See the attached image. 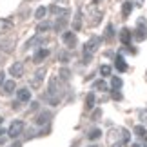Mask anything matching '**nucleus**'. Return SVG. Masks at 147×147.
I'll list each match as a JSON object with an SVG mask.
<instances>
[{
	"label": "nucleus",
	"mask_w": 147,
	"mask_h": 147,
	"mask_svg": "<svg viewBox=\"0 0 147 147\" xmlns=\"http://www.w3.org/2000/svg\"><path fill=\"white\" fill-rule=\"evenodd\" d=\"M100 116H102V111H100V109H96V111H94V115H93V118L96 120V118H100Z\"/></svg>",
	"instance_id": "obj_36"
},
{
	"label": "nucleus",
	"mask_w": 147,
	"mask_h": 147,
	"mask_svg": "<svg viewBox=\"0 0 147 147\" xmlns=\"http://www.w3.org/2000/svg\"><path fill=\"white\" fill-rule=\"evenodd\" d=\"M60 60L62 62H67V60H69V55H67V53H62L60 55Z\"/></svg>",
	"instance_id": "obj_35"
},
{
	"label": "nucleus",
	"mask_w": 147,
	"mask_h": 147,
	"mask_svg": "<svg viewBox=\"0 0 147 147\" xmlns=\"http://www.w3.org/2000/svg\"><path fill=\"white\" fill-rule=\"evenodd\" d=\"M11 27H13V22H11V20H7V18H0V35L7 33Z\"/></svg>",
	"instance_id": "obj_14"
},
{
	"label": "nucleus",
	"mask_w": 147,
	"mask_h": 147,
	"mask_svg": "<svg viewBox=\"0 0 147 147\" xmlns=\"http://www.w3.org/2000/svg\"><path fill=\"white\" fill-rule=\"evenodd\" d=\"M134 38L140 42H144L145 38H147V24H145V18H140L138 20V29L136 33H134Z\"/></svg>",
	"instance_id": "obj_5"
},
{
	"label": "nucleus",
	"mask_w": 147,
	"mask_h": 147,
	"mask_svg": "<svg viewBox=\"0 0 147 147\" xmlns=\"http://www.w3.org/2000/svg\"><path fill=\"white\" fill-rule=\"evenodd\" d=\"M131 11H133V2L122 4V15H123V16H129V15H131Z\"/></svg>",
	"instance_id": "obj_19"
},
{
	"label": "nucleus",
	"mask_w": 147,
	"mask_h": 147,
	"mask_svg": "<svg viewBox=\"0 0 147 147\" xmlns=\"http://www.w3.org/2000/svg\"><path fill=\"white\" fill-rule=\"evenodd\" d=\"M16 89V84H15V80H7V82H4V86H2V91H4V94H11Z\"/></svg>",
	"instance_id": "obj_15"
},
{
	"label": "nucleus",
	"mask_w": 147,
	"mask_h": 147,
	"mask_svg": "<svg viewBox=\"0 0 147 147\" xmlns=\"http://www.w3.org/2000/svg\"><path fill=\"white\" fill-rule=\"evenodd\" d=\"M89 147H96V145H89Z\"/></svg>",
	"instance_id": "obj_42"
},
{
	"label": "nucleus",
	"mask_w": 147,
	"mask_h": 147,
	"mask_svg": "<svg viewBox=\"0 0 147 147\" xmlns=\"http://www.w3.org/2000/svg\"><path fill=\"white\" fill-rule=\"evenodd\" d=\"M24 122L22 120H15L13 123L9 125V129H7V136L9 138H18L20 134H22V131H24Z\"/></svg>",
	"instance_id": "obj_3"
},
{
	"label": "nucleus",
	"mask_w": 147,
	"mask_h": 147,
	"mask_svg": "<svg viewBox=\"0 0 147 147\" xmlns=\"http://www.w3.org/2000/svg\"><path fill=\"white\" fill-rule=\"evenodd\" d=\"M100 75H102V76H109V75H111V67H109V65H102V67H100Z\"/></svg>",
	"instance_id": "obj_28"
},
{
	"label": "nucleus",
	"mask_w": 147,
	"mask_h": 147,
	"mask_svg": "<svg viewBox=\"0 0 147 147\" xmlns=\"http://www.w3.org/2000/svg\"><path fill=\"white\" fill-rule=\"evenodd\" d=\"M35 109H38V104H36V102H33V104H31V111H35Z\"/></svg>",
	"instance_id": "obj_38"
},
{
	"label": "nucleus",
	"mask_w": 147,
	"mask_h": 147,
	"mask_svg": "<svg viewBox=\"0 0 147 147\" xmlns=\"http://www.w3.org/2000/svg\"><path fill=\"white\" fill-rule=\"evenodd\" d=\"M9 147H22V144H20V142H15V144H11Z\"/></svg>",
	"instance_id": "obj_39"
},
{
	"label": "nucleus",
	"mask_w": 147,
	"mask_h": 147,
	"mask_svg": "<svg viewBox=\"0 0 147 147\" xmlns=\"http://www.w3.org/2000/svg\"><path fill=\"white\" fill-rule=\"evenodd\" d=\"M129 140H131V133H129L127 129H123V142L129 144Z\"/></svg>",
	"instance_id": "obj_32"
},
{
	"label": "nucleus",
	"mask_w": 147,
	"mask_h": 147,
	"mask_svg": "<svg viewBox=\"0 0 147 147\" xmlns=\"http://www.w3.org/2000/svg\"><path fill=\"white\" fill-rule=\"evenodd\" d=\"M100 136H102V131H100V129H93V131L87 134V138H89V140H98Z\"/></svg>",
	"instance_id": "obj_22"
},
{
	"label": "nucleus",
	"mask_w": 147,
	"mask_h": 147,
	"mask_svg": "<svg viewBox=\"0 0 147 147\" xmlns=\"http://www.w3.org/2000/svg\"><path fill=\"white\" fill-rule=\"evenodd\" d=\"M94 87L98 89V91H105L107 86H105V82L104 80H98V82H94Z\"/></svg>",
	"instance_id": "obj_29"
},
{
	"label": "nucleus",
	"mask_w": 147,
	"mask_h": 147,
	"mask_svg": "<svg viewBox=\"0 0 147 147\" xmlns=\"http://www.w3.org/2000/svg\"><path fill=\"white\" fill-rule=\"evenodd\" d=\"M142 2H144V0H134V4H138V5L142 4Z\"/></svg>",
	"instance_id": "obj_40"
},
{
	"label": "nucleus",
	"mask_w": 147,
	"mask_h": 147,
	"mask_svg": "<svg viewBox=\"0 0 147 147\" xmlns=\"http://www.w3.org/2000/svg\"><path fill=\"white\" fill-rule=\"evenodd\" d=\"M15 47V40H7V38H2L0 40V49L4 51V53H11Z\"/></svg>",
	"instance_id": "obj_10"
},
{
	"label": "nucleus",
	"mask_w": 147,
	"mask_h": 147,
	"mask_svg": "<svg viewBox=\"0 0 147 147\" xmlns=\"http://www.w3.org/2000/svg\"><path fill=\"white\" fill-rule=\"evenodd\" d=\"M9 73H11L15 78H20L22 75H24V64H20V62H15V64L9 67Z\"/></svg>",
	"instance_id": "obj_7"
},
{
	"label": "nucleus",
	"mask_w": 147,
	"mask_h": 147,
	"mask_svg": "<svg viewBox=\"0 0 147 147\" xmlns=\"http://www.w3.org/2000/svg\"><path fill=\"white\" fill-rule=\"evenodd\" d=\"M113 36H115V27L107 26L105 27V38H107V40H113Z\"/></svg>",
	"instance_id": "obj_24"
},
{
	"label": "nucleus",
	"mask_w": 147,
	"mask_h": 147,
	"mask_svg": "<svg viewBox=\"0 0 147 147\" xmlns=\"http://www.w3.org/2000/svg\"><path fill=\"white\" fill-rule=\"evenodd\" d=\"M100 44H102V36H91L86 42V46H84V53H89V55H91L93 51H96L100 47Z\"/></svg>",
	"instance_id": "obj_4"
},
{
	"label": "nucleus",
	"mask_w": 147,
	"mask_h": 147,
	"mask_svg": "<svg viewBox=\"0 0 147 147\" xmlns=\"http://www.w3.org/2000/svg\"><path fill=\"white\" fill-rule=\"evenodd\" d=\"M93 105H94V94H93V93H89V94H87V98H86V107H87V109H91Z\"/></svg>",
	"instance_id": "obj_26"
},
{
	"label": "nucleus",
	"mask_w": 147,
	"mask_h": 147,
	"mask_svg": "<svg viewBox=\"0 0 147 147\" xmlns=\"http://www.w3.org/2000/svg\"><path fill=\"white\" fill-rule=\"evenodd\" d=\"M111 96H113V100H116V102H120V100H122L120 91H111Z\"/></svg>",
	"instance_id": "obj_31"
},
{
	"label": "nucleus",
	"mask_w": 147,
	"mask_h": 147,
	"mask_svg": "<svg viewBox=\"0 0 147 147\" xmlns=\"http://www.w3.org/2000/svg\"><path fill=\"white\" fill-rule=\"evenodd\" d=\"M2 122H4V118H0V125H2Z\"/></svg>",
	"instance_id": "obj_41"
},
{
	"label": "nucleus",
	"mask_w": 147,
	"mask_h": 147,
	"mask_svg": "<svg viewBox=\"0 0 147 147\" xmlns=\"http://www.w3.org/2000/svg\"><path fill=\"white\" fill-rule=\"evenodd\" d=\"M134 134H136V136H140V138H144L145 134H147V131H145V127L136 125V127H134Z\"/></svg>",
	"instance_id": "obj_23"
},
{
	"label": "nucleus",
	"mask_w": 147,
	"mask_h": 147,
	"mask_svg": "<svg viewBox=\"0 0 147 147\" xmlns=\"http://www.w3.org/2000/svg\"><path fill=\"white\" fill-rule=\"evenodd\" d=\"M60 76H62V80H69V78H71V71L67 69V67H62V69H60Z\"/></svg>",
	"instance_id": "obj_25"
},
{
	"label": "nucleus",
	"mask_w": 147,
	"mask_h": 147,
	"mask_svg": "<svg viewBox=\"0 0 147 147\" xmlns=\"http://www.w3.org/2000/svg\"><path fill=\"white\" fill-rule=\"evenodd\" d=\"M5 134H7V131L0 129V144H4V142H5Z\"/></svg>",
	"instance_id": "obj_33"
},
{
	"label": "nucleus",
	"mask_w": 147,
	"mask_h": 147,
	"mask_svg": "<svg viewBox=\"0 0 147 147\" xmlns=\"http://www.w3.org/2000/svg\"><path fill=\"white\" fill-rule=\"evenodd\" d=\"M46 98L51 105H56L60 104V98H62V87H60V82L58 78H51L49 80V91L46 94Z\"/></svg>",
	"instance_id": "obj_1"
},
{
	"label": "nucleus",
	"mask_w": 147,
	"mask_h": 147,
	"mask_svg": "<svg viewBox=\"0 0 147 147\" xmlns=\"http://www.w3.org/2000/svg\"><path fill=\"white\" fill-rule=\"evenodd\" d=\"M109 145L111 147H122L123 144V129H113V131H109Z\"/></svg>",
	"instance_id": "obj_2"
},
{
	"label": "nucleus",
	"mask_w": 147,
	"mask_h": 147,
	"mask_svg": "<svg viewBox=\"0 0 147 147\" xmlns=\"http://www.w3.org/2000/svg\"><path fill=\"white\" fill-rule=\"evenodd\" d=\"M51 120V113L49 111H44V113H40V115L36 116V125H46V123Z\"/></svg>",
	"instance_id": "obj_11"
},
{
	"label": "nucleus",
	"mask_w": 147,
	"mask_h": 147,
	"mask_svg": "<svg viewBox=\"0 0 147 147\" xmlns=\"http://www.w3.org/2000/svg\"><path fill=\"white\" fill-rule=\"evenodd\" d=\"M4 82H5V73L0 71V86H4Z\"/></svg>",
	"instance_id": "obj_34"
},
{
	"label": "nucleus",
	"mask_w": 147,
	"mask_h": 147,
	"mask_svg": "<svg viewBox=\"0 0 147 147\" xmlns=\"http://www.w3.org/2000/svg\"><path fill=\"white\" fill-rule=\"evenodd\" d=\"M44 76H46V69H38L36 73H35V76H33V80H31V87L33 89H38L42 86V80H44Z\"/></svg>",
	"instance_id": "obj_6"
},
{
	"label": "nucleus",
	"mask_w": 147,
	"mask_h": 147,
	"mask_svg": "<svg viewBox=\"0 0 147 147\" xmlns=\"http://www.w3.org/2000/svg\"><path fill=\"white\" fill-rule=\"evenodd\" d=\"M47 56H49V49H38L36 51V53H35V56H33V60H35L36 62V64H38V62H42L44 58H47Z\"/></svg>",
	"instance_id": "obj_13"
},
{
	"label": "nucleus",
	"mask_w": 147,
	"mask_h": 147,
	"mask_svg": "<svg viewBox=\"0 0 147 147\" xmlns=\"http://www.w3.org/2000/svg\"><path fill=\"white\" fill-rule=\"evenodd\" d=\"M82 27V22H80V11H76V15H75V22H73V29L78 31Z\"/></svg>",
	"instance_id": "obj_21"
},
{
	"label": "nucleus",
	"mask_w": 147,
	"mask_h": 147,
	"mask_svg": "<svg viewBox=\"0 0 147 147\" xmlns=\"http://www.w3.org/2000/svg\"><path fill=\"white\" fill-rule=\"evenodd\" d=\"M140 116H142V120L147 122V111H142V113H140Z\"/></svg>",
	"instance_id": "obj_37"
},
{
	"label": "nucleus",
	"mask_w": 147,
	"mask_h": 147,
	"mask_svg": "<svg viewBox=\"0 0 147 147\" xmlns=\"http://www.w3.org/2000/svg\"><path fill=\"white\" fill-rule=\"evenodd\" d=\"M65 22H67L65 18H58V22H56V24H55V29H56V31H60L62 27L65 26Z\"/></svg>",
	"instance_id": "obj_30"
},
{
	"label": "nucleus",
	"mask_w": 147,
	"mask_h": 147,
	"mask_svg": "<svg viewBox=\"0 0 147 147\" xmlns=\"http://www.w3.org/2000/svg\"><path fill=\"white\" fill-rule=\"evenodd\" d=\"M16 96H18V102H29L31 100V91L26 89V87H22V89H18Z\"/></svg>",
	"instance_id": "obj_12"
},
{
	"label": "nucleus",
	"mask_w": 147,
	"mask_h": 147,
	"mask_svg": "<svg viewBox=\"0 0 147 147\" xmlns=\"http://www.w3.org/2000/svg\"><path fill=\"white\" fill-rule=\"evenodd\" d=\"M49 29H51V22H40V24L36 26V31H38V33L49 31Z\"/></svg>",
	"instance_id": "obj_20"
},
{
	"label": "nucleus",
	"mask_w": 147,
	"mask_h": 147,
	"mask_svg": "<svg viewBox=\"0 0 147 147\" xmlns=\"http://www.w3.org/2000/svg\"><path fill=\"white\" fill-rule=\"evenodd\" d=\"M46 42H47V38H44V36H33V38H29V40H27L26 49H29V47H33V46H42V44H46Z\"/></svg>",
	"instance_id": "obj_8"
},
{
	"label": "nucleus",
	"mask_w": 147,
	"mask_h": 147,
	"mask_svg": "<svg viewBox=\"0 0 147 147\" xmlns=\"http://www.w3.org/2000/svg\"><path fill=\"white\" fill-rule=\"evenodd\" d=\"M46 13H47V9H46V7H38V9H36V13H35L36 20H42L44 16H46Z\"/></svg>",
	"instance_id": "obj_27"
},
{
	"label": "nucleus",
	"mask_w": 147,
	"mask_h": 147,
	"mask_svg": "<svg viewBox=\"0 0 147 147\" xmlns=\"http://www.w3.org/2000/svg\"><path fill=\"white\" fill-rule=\"evenodd\" d=\"M115 67H116V69L120 71V73H123V71L127 69V64H125V60H123V56H122V55H118V56H116V60H115Z\"/></svg>",
	"instance_id": "obj_16"
},
{
	"label": "nucleus",
	"mask_w": 147,
	"mask_h": 147,
	"mask_svg": "<svg viewBox=\"0 0 147 147\" xmlns=\"http://www.w3.org/2000/svg\"><path fill=\"white\" fill-rule=\"evenodd\" d=\"M120 40H122V44L129 46V42H131V31H129L127 27H123V29L120 31Z\"/></svg>",
	"instance_id": "obj_17"
},
{
	"label": "nucleus",
	"mask_w": 147,
	"mask_h": 147,
	"mask_svg": "<svg viewBox=\"0 0 147 147\" xmlns=\"http://www.w3.org/2000/svg\"><path fill=\"white\" fill-rule=\"evenodd\" d=\"M62 38H64V42H65L69 47H73V46L76 44V35H75L73 31H65L64 35H62Z\"/></svg>",
	"instance_id": "obj_9"
},
{
	"label": "nucleus",
	"mask_w": 147,
	"mask_h": 147,
	"mask_svg": "<svg viewBox=\"0 0 147 147\" xmlns=\"http://www.w3.org/2000/svg\"><path fill=\"white\" fill-rule=\"evenodd\" d=\"M122 86H123V82H122L120 76H111V87L115 89V91H118Z\"/></svg>",
	"instance_id": "obj_18"
}]
</instances>
